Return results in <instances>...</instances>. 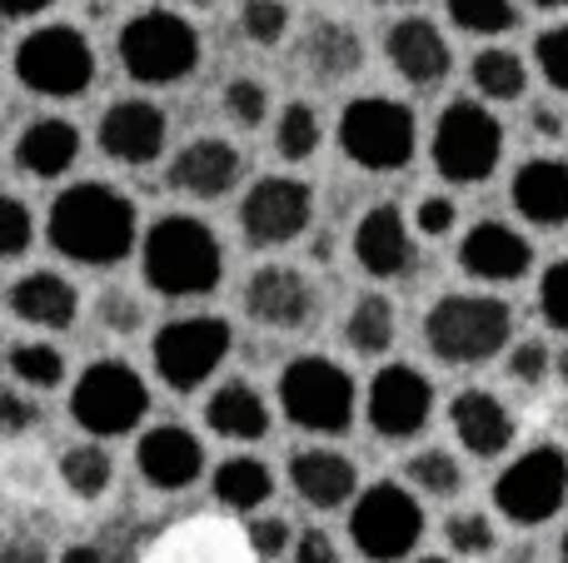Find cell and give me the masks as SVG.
Returning a JSON list of instances; mask_svg holds the SVG:
<instances>
[{"mask_svg":"<svg viewBox=\"0 0 568 563\" xmlns=\"http://www.w3.org/2000/svg\"><path fill=\"white\" fill-rule=\"evenodd\" d=\"M419 235H449L454 229V199H444V195H429V199H419Z\"/></svg>","mask_w":568,"mask_h":563,"instance_id":"45","label":"cell"},{"mask_svg":"<svg viewBox=\"0 0 568 563\" xmlns=\"http://www.w3.org/2000/svg\"><path fill=\"white\" fill-rule=\"evenodd\" d=\"M514 205L524 219L554 229L568 225V165L564 160H529L514 175Z\"/></svg>","mask_w":568,"mask_h":563,"instance_id":"24","label":"cell"},{"mask_svg":"<svg viewBox=\"0 0 568 563\" xmlns=\"http://www.w3.org/2000/svg\"><path fill=\"white\" fill-rule=\"evenodd\" d=\"M10 309H16L26 325H40V329H65L80 309V295L70 279L50 275V269H36V275L16 279L10 285Z\"/></svg>","mask_w":568,"mask_h":563,"instance_id":"26","label":"cell"},{"mask_svg":"<svg viewBox=\"0 0 568 563\" xmlns=\"http://www.w3.org/2000/svg\"><path fill=\"white\" fill-rule=\"evenodd\" d=\"M494 504H499V514L519 529L549 524V519L568 504V454L554 444L519 454L499 474V484H494Z\"/></svg>","mask_w":568,"mask_h":563,"instance_id":"10","label":"cell"},{"mask_svg":"<svg viewBox=\"0 0 568 563\" xmlns=\"http://www.w3.org/2000/svg\"><path fill=\"white\" fill-rule=\"evenodd\" d=\"M45 235L75 265H120L135 249V205L120 190L85 180V185L60 190V199L50 205Z\"/></svg>","mask_w":568,"mask_h":563,"instance_id":"1","label":"cell"},{"mask_svg":"<svg viewBox=\"0 0 568 563\" xmlns=\"http://www.w3.org/2000/svg\"><path fill=\"white\" fill-rule=\"evenodd\" d=\"M225 275V255L210 225L195 215H165L145 229V285L170 299L210 295Z\"/></svg>","mask_w":568,"mask_h":563,"instance_id":"2","label":"cell"},{"mask_svg":"<svg viewBox=\"0 0 568 563\" xmlns=\"http://www.w3.org/2000/svg\"><path fill=\"white\" fill-rule=\"evenodd\" d=\"M110 474H115V464L100 444H75L60 454V479L75 499H100L110 489Z\"/></svg>","mask_w":568,"mask_h":563,"instance_id":"31","label":"cell"},{"mask_svg":"<svg viewBox=\"0 0 568 563\" xmlns=\"http://www.w3.org/2000/svg\"><path fill=\"white\" fill-rule=\"evenodd\" d=\"M444 534H449L454 554L479 559V554H489V549H494V524L484 514H454L449 524H444Z\"/></svg>","mask_w":568,"mask_h":563,"instance_id":"39","label":"cell"},{"mask_svg":"<svg viewBox=\"0 0 568 563\" xmlns=\"http://www.w3.org/2000/svg\"><path fill=\"white\" fill-rule=\"evenodd\" d=\"M0 6H6L10 20H20V16H36V10H45L50 0H0Z\"/></svg>","mask_w":568,"mask_h":563,"instance_id":"50","label":"cell"},{"mask_svg":"<svg viewBox=\"0 0 568 563\" xmlns=\"http://www.w3.org/2000/svg\"><path fill=\"white\" fill-rule=\"evenodd\" d=\"M409 484H419L424 494H434V499H454L464 489V469L454 464V454H444V449H424L409 464Z\"/></svg>","mask_w":568,"mask_h":563,"instance_id":"35","label":"cell"},{"mask_svg":"<svg viewBox=\"0 0 568 563\" xmlns=\"http://www.w3.org/2000/svg\"><path fill=\"white\" fill-rule=\"evenodd\" d=\"M534 55H539L544 80H549L554 90H564V95H568V25L544 30L539 45H534Z\"/></svg>","mask_w":568,"mask_h":563,"instance_id":"41","label":"cell"},{"mask_svg":"<svg viewBox=\"0 0 568 563\" xmlns=\"http://www.w3.org/2000/svg\"><path fill=\"white\" fill-rule=\"evenodd\" d=\"M549 349L539 345V339H529V345H519L509 355V379H519V385H544L549 379Z\"/></svg>","mask_w":568,"mask_h":563,"instance_id":"44","label":"cell"},{"mask_svg":"<svg viewBox=\"0 0 568 563\" xmlns=\"http://www.w3.org/2000/svg\"><path fill=\"white\" fill-rule=\"evenodd\" d=\"M245 309H250V319H260L265 329H304L320 315V295H314V285L300 269L265 265L250 275Z\"/></svg>","mask_w":568,"mask_h":563,"instance_id":"15","label":"cell"},{"mask_svg":"<svg viewBox=\"0 0 568 563\" xmlns=\"http://www.w3.org/2000/svg\"><path fill=\"white\" fill-rule=\"evenodd\" d=\"M514 335V315L494 295H444L424 315V345L444 365H484L494 359Z\"/></svg>","mask_w":568,"mask_h":563,"instance_id":"3","label":"cell"},{"mask_svg":"<svg viewBox=\"0 0 568 563\" xmlns=\"http://www.w3.org/2000/svg\"><path fill=\"white\" fill-rule=\"evenodd\" d=\"M534 125H539V135H559V120H554V110H539V115H534Z\"/></svg>","mask_w":568,"mask_h":563,"instance_id":"52","label":"cell"},{"mask_svg":"<svg viewBox=\"0 0 568 563\" xmlns=\"http://www.w3.org/2000/svg\"><path fill=\"white\" fill-rule=\"evenodd\" d=\"M245 544L255 559H280L284 549H290V524H284V519H255V524L245 529Z\"/></svg>","mask_w":568,"mask_h":563,"instance_id":"43","label":"cell"},{"mask_svg":"<svg viewBox=\"0 0 568 563\" xmlns=\"http://www.w3.org/2000/svg\"><path fill=\"white\" fill-rule=\"evenodd\" d=\"M284 25H290V10H284L280 0H250V6L240 10V30H245L255 45H275L284 35Z\"/></svg>","mask_w":568,"mask_h":563,"instance_id":"37","label":"cell"},{"mask_svg":"<svg viewBox=\"0 0 568 563\" xmlns=\"http://www.w3.org/2000/svg\"><path fill=\"white\" fill-rule=\"evenodd\" d=\"M534 6H568V0H534Z\"/></svg>","mask_w":568,"mask_h":563,"instance_id":"54","label":"cell"},{"mask_svg":"<svg viewBox=\"0 0 568 563\" xmlns=\"http://www.w3.org/2000/svg\"><path fill=\"white\" fill-rule=\"evenodd\" d=\"M270 494H275V474H270L260 459L235 454V459H225V464L215 469V499L225 509H235V514H250V509H260Z\"/></svg>","mask_w":568,"mask_h":563,"instance_id":"29","label":"cell"},{"mask_svg":"<svg viewBox=\"0 0 568 563\" xmlns=\"http://www.w3.org/2000/svg\"><path fill=\"white\" fill-rule=\"evenodd\" d=\"M155 355V369L170 389H200L230 355V325L220 315H195V319H175L155 335L150 345Z\"/></svg>","mask_w":568,"mask_h":563,"instance_id":"12","label":"cell"},{"mask_svg":"<svg viewBox=\"0 0 568 563\" xmlns=\"http://www.w3.org/2000/svg\"><path fill=\"white\" fill-rule=\"evenodd\" d=\"M275 150L284 160H310L320 150V115L310 105H290L280 115V130H275Z\"/></svg>","mask_w":568,"mask_h":563,"instance_id":"36","label":"cell"},{"mask_svg":"<svg viewBox=\"0 0 568 563\" xmlns=\"http://www.w3.org/2000/svg\"><path fill=\"white\" fill-rule=\"evenodd\" d=\"M539 309L559 335H568V259H554L544 269V285H539Z\"/></svg>","mask_w":568,"mask_h":563,"instance_id":"40","label":"cell"},{"mask_svg":"<svg viewBox=\"0 0 568 563\" xmlns=\"http://www.w3.org/2000/svg\"><path fill=\"white\" fill-rule=\"evenodd\" d=\"M449 20L469 35H504L519 20L514 0H449Z\"/></svg>","mask_w":568,"mask_h":563,"instance_id":"33","label":"cell"},{"mask_svg":"<svg viewBox=\"0 0 568 563\" xmlns=\"http://www.w3.org/2000/svg\"><path fill=\"white\" fill-rule=\"evenodd\" d=\"M419 563H449V559H419Z\"/></svg>","mask_w":568,"mask_h":563,"instance_id":"55","label":"cell"},{"mask_svg":"<svg viewBox=\"0 0 568 563\" xmlns=\"http://www.w3.org/2000/svg\"><path fill=\"white\" fill-rule=\"evenodd\" d=\"M469 75L479 85V95H489V100H519L524 85H529V70H524V60L514 50H484V55H474Z\"/></svg>","mask_w":568,"mask_h":563,"instance_id":"32","label":"cell"},{"mask_svg":"<svg viewBox=\"0 0 568 563\" xmlns=\"http://www.w3.org/2000/svg\"><path fill=\"white\" fill-rule=\"evenodd\" d=\"M364 414H369L374 434L414 439L434 414L429 379H424L419 369H409V365H384L379 375L369 379V405H364Z\"/></svg>","mask_w":568,"mask_h":563,"instance_id":"13","label":"cell"},{"mask_svg":"<svg viewBox=\"0 0 568 563\" xmlns=\"http://www.w3.org/2000/svg\"><path fill=\"white\" fill-rule=\"evenodd\" d=\"M559 375L568 379V355H559Z\"/></svg>","mask_w":568,"mask_h":563,"instance_id":"53","label":"cell"},{"mask_svg":"<svg viewBox=\"0 0 568 563\" xmlns=\"http://www.w3.org/2000/svg\"><path fill=\"white\" fill-rule=\"evenodd\" d=\"M344 339L359 355H384L394 345V309L384 295H364L359 305L349 309V325H344Z\"/></svg>","mask_w":568,"mask_h":563,"instance_id":"30","label":"cell"},{"mask_svg":"<svg viewBox=\"0 0 568 563\" xmlns=\"http://www.w3.org/2000/svg\"><path fill=\"white\" fill-rule=\"evenodd\" d=\"M449 424H454V434H459V444L479 459L504 454L514 439V414L494 395H484V389H464V395L454 399Z\"/></svg>","mask_w":568,"mask_h":563,"instance_id":"23","label":"cell"},{"mask_svg":"<svg viewBox=\"0 0 568 563\" xmlns=\"http://www.w3.org/2000/svg\"><path fill=\"white\" fill-rule=\"evenodd\" d=\"M310 215H314L310 185L290 175H265L240 205V225H245V235L255 245H290L294 235L310 229Z\"/></svg>","mask_w":568,"mask_h":563,"instance_id":"14","label":"cell"},{"mask_svg":"<svg viewBox=\"0 0 568 563\" xmlns=\"http://www.w3.org/2000/svg\"><path fill=\"white\" fill-rule=\"evenodd\" d=\"M290 484L310 509H339L354 499L359 474H354V464L344 454H334V449H304V454L290 459Z\"/></svg>","mask_w":568,"mask_h":563,"instance_id":"22","label":"cell"},{"mask_svg":"<svg viewBox=\"0 0 568 563\" xmlns=\"http://www.w3.org/2000/svg\"><path fill=\"white\" fill-rule=\"evenodd\" d=\"M145 409H150L145 379H140L130 365H120V359L90 365L85 375H80L75 395H70V419L95 439L130 434V429L145 419Z\"/></svg>","mask_w":568,"mask_h":563,"instance_id":"8","label":"cell"},{"mask_svg":"<svg viewBox=\"0 0 568 563\" xmlns=\"http://www.w3.org/2000/svg\"><path fill=\"white\" fill-rule=\"evenodd\" d=\"M564 563H568V534H564Z\"/></svg>","mask_w":568,"mask_h":563,"instance_id":"56","label":"cell"},{"mask_svg":"<svg viewBox=\"0 0 568 563\" xmlns=\"http://www.w3.org/2000/svg\"><path fill=\"white\" fill-rule=\"evenodd\" d=\"M265 110H270V95H265V85H260V80L240 75V80H230V85H225V115L235 120V125H260V120H265Z\"/></svg>","mask_w":568,"mask_h":563,"instance_id":"38","label":"cell"},{"mask_svg":"<svg viewBox=\"0 0 568 563\" xmlns=\"http://www.w3.org/2000/svg\"><path fill=\"white\" fill-rule=\"evenodd\" d=\"M10 375L30 389H55L65 379V359L50 345H16L10 349Z\"/></svg>","mask_w":568,"mask_h":563,"instance_id":"34","label":"cell"},{"mask_svg":"<svg viewBox=\"0 0 568 563\" xmlns=\"http://www.w3.org/2000/svg\"><path fill=\"white\" fill-rule=\"evenodd\" d=\"M384 55H389V65L399 70L409 85H439L454 65L449 40H444L429 20H399V25H389Z\"/></svg>","mask_w":568,"mask_h":563,"instance_id":"21","label":"cell"},{"mask_svg":"<svg viewBox=\"0 0 568 563\" xmlns=\"http://www.w3.org/2000/svg\"><path fill=\"white\" fill-rule=\"evenodd\" d=\"M414 110L389 95H359L339 115V145L364 170H399L414 160Z\"/></svg>","mask_w":568,"mask_h":563,"instance_id":"5","label":"cell"},{"mask_svg":"<svg viewBox=\"0 0 568 563\" xmlns=\"http://www.w3.org/2000/svg\"><path fill=\"white\" fill-rule=\"evenodd\" d=\"M300 55L320 80H344V75H354V70L364 65L359 35H354L349 25H339V20H310Z\"/></svg>","mask_w":568,"mask_h":563,"instance_id":"27","label":"cell"},{"mask_svg":"<svg viewBox=\"0 0 568 563\" xmlns=\"http://www.w3.org/2000/svg\"><path fill=\"white\" fill-rule=\"evenodd\" d=\"M75 155H80V130L70 125V120H60V115L30 120L26 135H20V145H16L20 170H26V175H36V180L65 175V170L75 165Z\"/></svg>","mask_w":568,"mask_h":563,"instance_id":"25","label":"cell"},{"mask_svg":"<svg viewBox=\"0 0 568 563\" xmlns=\"http://www.w3.org/2000/svg\"><path fill=\"white\" fill-rule=\"evenodd\" d=\"M280 405L310 434H344L354 424V379L334 359L304 355L280 375Z\"/></svg>","mask_w":568,"mask_h":563,"instance_id":"7","label":"cell"},{"mask_svg":"<svg viewBox=\"0 0 568 563\" xmlns=\"http://www.w3.org/2000/svg\"><path fill=\"white\" fill-rule=\"evenodd\" d=\"M419 534H424V509H419V499L399 484L364 489L349 514V539L369 563H399L419 544Z\"/></svg>","mask_w":568,"mask_h":563,"instance_id":"11","label":"cell"},{"mask_svg":"<svg viewBox=\"0 0 568 563\" xmlns=\"http://www.w3.org/2000/svg\"><path fill=\"white\" fill-rule=\"evenodd\" d=\"M6 563H45V549H40V544H30V539H10Z\"/></svg>","mask_w":568,"mask_h":563,"instance_id":"49","label":"cell"},{"mask_svg":"<svg viewBox=\"0 0 568 563\" xmlns=\"http://www.w3.org/2000/svg\"><path fill=\"white\" fill-rule=\"evenodd\" d=\"M294 563H339V554H334L324 529H304V534L294 539Z\"/></svg>","mask_w":568,"mask_h":563,"instance_id":"46","label":"cell"},{"mask_svg":"<svg viewBox=\"0 0 568 563\" xmlns=\"http://www.w3.org/2000/svg\"><path fill=\"white\" fill-rule=\"evenodd\" d=\"M135 319H140V309L130 305V299L105 295V325H110V329H135Z\"/></svg>","mask_w":568,"mask_h":563,"instance_id":"48","label":"cell"},{"mask_svg":"<svg viewBox=\"0 0 568 563\" xmlns=\"http://www.w3.org/2000/svg\"><path fill=\"white\" fill-rule=\"evenodd\" d=\"M120 60L140 85H170L200 65V35L175 10H145L120 30Z\"/></svg>","mask_w":568,"mask_h":563,"instance_id":"4","label":"cell"},{"mask_svg":"<svg viewBox=\"0 0 568 563\" xmlns=\"http://www.w3.org/2000/svg\"><path fill=\"white\" fill-rule=\"evenodd\" d=\"M240 170H245V160H240L235 145H225V140H190L175 155V165H170V185L195 199H215L240 185Z\"/></svg>","mask_w":568,"mask_h":563,"instance_id":"20","label":"cell"},{"mask_svg":"<svg viewBox=\"0 0 568 563\" xmlns=\"http://www.w3.org/2000/svg\"><path fill=\"white\" fill-rule=\"evenodd\" d=\"M135 464H140V474H145V484L175 494V489H190L200 479V469H205V449H200V439L190 434V429L160 424L135 444Z\"/></svg>","mask_w":568,"mask_h":563,"instance_id":"17","label":"cell"},{"mask_svg":"<svg viewBox=\"0 0 568 563\" xmlns=\"http://www.w3.org/2000/svg\"><path fill=\"white\" fill-rule=\"evenodd\" d=\"M60 563H105V554H100V549H90V544H75V549H65V554H60Z\"/></svg>","mask_w":568,"mask_h":563,"instance_id":"51","label":"cell"},{"mask_svg":"<svg viewBox=\"0 0 568 563\" xmlns=\"http://www.w3.org/2000/svg\"><path fill=\"white\" fill-rule=\"evenodd\" d=\"M16 75L26 90L50 100L85 95L95 80V50L70 25H40L16 45Z\"/></svg>","mask_w":568,"mask_h":563,"instance_id":"6","label":"cell"},{"mask_svg":"<svg viewBox=\"0 0 568 563\" xmlns=\"http://www.w3.org/2000/svg\"><path fill=\"white\" fill-rule=\"evenodd\" d=\"M0 419H6V434H20L26 424H36V409H30L20 395H6L0 399Z\"/></svg>","mask_w":568,"mask_h":563,"instance_id":"47","label":"cell"},{"mask_svg":"<svg viewBox=\"0 0 568 563\" xmlns=\"http://www.w3.org/2000/svg\"><path fill=\"white\" fill-rule=\"evenodd\" d=\"M504 155V130L479 100H454L434 125V165L454 185H479Z\"/></svg>","mask_w":568,"mask_h":563,"instance_id":"9","label":"cell"},{"mask_svg":"<svg viewBox=\"0 0 568 563\" xmlns=\"http://www.w3.org/2000/svg\"><path fill=\"white\" fill-rule=\"evenodd\" d=\"M459 265H464V275L504 285V279H519L524 269L534 265V249H529V239H524L519 229L499 225V219H484V225H474L469 235H464Z\"/></svg>","mask_w":568,"mask_h":563,"instance_id":"19","label":"cell"},{"mask_svg":"<svg viewBox=\"0 0 568 563\" xmlns=\"http://www.w3.org/2000/svg\"><path fill=\"white\" fill-rule=\"evenodd\" d=\"M354 259L369 269L374 279H394L414 269V235L399 205H374L354 229Z\"/></svg>","mask_w":568,"mask_h":563,"instance_id":"18","label":"cell"},{"mask_svg":"<svg viewBox=\"0 0 568 563\" xmlns=\"http://www.w3.org/2000/svg\"><path fill=\"white\" fill-rule=\"evenodd\" d=\"M100 150L120 165H150L165 150V110L150 100H115L100 115Z\"/></svg>","mask_w":568,"mask_h":563,"instance_id":"16","label":"cell"},{"mask_svg":"<svg viewBox=\"0 0 568 563\" xmlns=\"http://www.w3.org/2000/svg\"><path fill=\"white\" fill-rule=\"evenodd\" d=\"M205 424L215 429V434H225V439H260L270 429V409H265V399L255 395L250 385H220L215 395H210V405H205Z\"/></svg>","mask_w":568,"mask_h":563,"instance_id":"28","label":"cell"},{"mask_svg":"<svg viewBox=\"0 0 568 563\" xmlns=\"http://www.w3.org/2000/svg\"><path fill=\"white\" fill-rule=\"evenodd\" d=\"M0 219H6V235H0V255L6 259H20L30 249V209L20 199H6L0 205Z\"/></svg>","mask_w":568,"mask_h":563,"instance_id":"42","label":"cell"}]
</instances>
